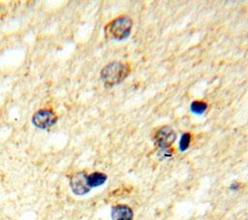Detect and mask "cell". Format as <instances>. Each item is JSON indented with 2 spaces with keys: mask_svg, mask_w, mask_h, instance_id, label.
I'll use <instances>...</instances> for the list:
<instances>
[{
  "mask_svg": "<svg viewBox=\"0 0 248 220\" xmlns=\"http://www.w3.org/2000/svg\"><path fill=\"white\" fill-rule=\"evenodd\" d=\"M130 68L127 64L114 61L106 65L101 71V79L106 87H112L122 82L129 75Z\"/></svg>",
  "mask_w": 248,
  "mask_h": 220,
  "instance_id": "obj_1",
  "label": "cell"
},
{
  "mask_svg": "<svg viewBox=\"0 0 248 220\" xmlns=\"http://www.w3.org/2000/svg\"><path fill=\"white\" fill-rule=\"evenodd\" d=\"M132 25L133 22L130 17L119 16L106 25L105 34L108 39L121 41L130 35Z\"/></svg>",
  "mask_w": 248,
  "mask_h": 220,
  "instance_id": "obj_2",
  "label": "cell"
},
{
  "mask_svg": "<svg viewBox=\"0 0 248 220\" xmlns=\"http://www.w3.org/2000/svg\"><path fill=\"white\" fill-rule=\"evenodd\" d=\"M32 123L39 129H47L57 121V116L51 110H39L32 116Z\"/></svg>",
  "mask_w": 248,
  "mask_h": 220,
  "instance_id": "obj_3",
  "label": "cell"
},
{
  "mask_svg": "<svg viewBox=\"0 0 248 220\" xmlns=\"http://www.w3.org/2000/svg\"><path fill=\"white\" fill-rule=\"evenodd\" d=\"M87 173L83 171L75 173L70 177V187L72 192L77 196H82L87 194L91 188L88 184L87 180Z\"/></svg>",
  "mask_w": 248,
  "mask_h": 220,
  "instance_id": "obj_4",
  "label": "cell"
},
{
  "mask_svg": "<svg viewBox=\"0 0 248 220\" xmlns=\"http://www.w3.org/2000/svg\"><path fill=\"white\" fill-rule=\"evenodd\" d=\"M176 139L175 132L169 126L162 127L159 129L155 136H154V141L156 145H158L161 149H169L173 141Z\"/></svg>",
  "mask_w": 248,
  "mask_h": 220,
  "instance_id": "obj_5",
  "label": "cell"
},
{
  "mask_svg": "<svg viewBox=\"0 0 248 220\" xmlns=\"http://www.w3.org/2000/svg\"><path fill=\"white\" fill-rule=\"evenodd\" d=\"M133 216L132 208L126 204H117L111 209L112 220H132Z\"/></svg>",
  "mask_w": 248,
  "mask_h": 220,
  "instance_id": "obj_6",
  "label": "cell"
},
{
  "mask_svg": "<svg viewBox=\"0 0 248 220\" xmlns=\"http://www.w3.org/2000/svg\"><path fill=\"white\" fill-rule=\"evenodd\" d=\"M87 180L90 188L98 187L103 185L107 180V174L101 172H94L87 175Z\"/></svg>",
  "mask_w": 248,
  "mask_h": 220,
  "instance_id": "obj_7",
  "label": "cell"
},
{
  "mask_svg": "<svg viewBox=\"0 0 248 220\" xmlns=\"http://www.w3.org/2000/svg\"><path fill=\"white\" fill-rule=\"evenodd\" d=\"M207 108V105L202 101H194L191 106H190V109H191V111L196 113V114H202L204 112V110H206Z\"/></svg>",
  "mask_w": 248,
  "mask_h": 220,
  "instance_id": "obj_8",
  "label": "cell"
},
{
  "mask_svg": "<svg viewBox=\"0 0 248 220\" xmlns=\"http://www.w3.org/2000/svg\"><path fill=\"white\" fill-rule=\"evenodd\" d=\"M190 141H191V135L188 133H185L181 136V140L179 142V149L181 151H185L190 144Z\"/></svg>",
  "mask_w": 248,
  "mask_h": 220,
  "instance_id": "obj_9",
  "label": "cell"
}]
</instances>
